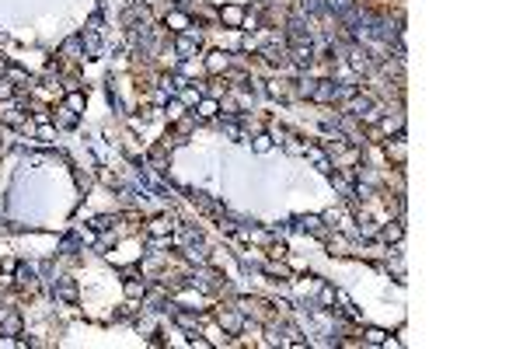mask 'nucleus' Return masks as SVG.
<instances>
[{
  "instance_id": "1",
  "label": "nucleus",
  "mask_w": 523,
  "mask_h": 349,
  "mask_svg": "<svg viewBox=\"0 0 523 349\" xmlns=\"http://www.w3.org/2000/svg\"><path fill=\"white\" fill-rule=\"evenodd\" d=\"M216 321H220V325H223V329L231 332V335H237V332H241V325H244V321H241V314H237V311H223V308L216 311Z\"/></svg>"
},
{
  "instance_id": "2",
  "label": "nucleus",
  "mask_w": 523,
  "mask_h": 349,
  "mask_svg": "<svg viewBox=\"0 0 523 349\" xmlns=\"http://www.w3.org/2000/svg\"><path fill=\"white\" fill-rule=\"evenodd\" d=\"M220 18L227 21V25H231V28H237V25H241V21H244V7H237V4H227V7H223V11H220Z\"/></svg>"
},
{
  "instance_id": "3",
  "label": "nucleus",
  "mask_w": 523,
  "mask_h": 349,
  "mask_svg": "<svg viewBox=\"0 0 523 349\" xmlns=\"http://www.w3.org/2000/svg\"><path fill=\"white\" fill-rule=\"evenodd\" d=\"M174 227H178V224H174L171 216H154V220H150V234H171Z\"/></svg>"
},
{
  "instance_id": "4",
  "label": "nucleus",
  "mask_w": 523,
  "mask_h": 349,
  "mask_svg": "<svg viewBox=\"0 0 523 349\" xmlns=\"http://www.w3.org/2000/svg\"><path fill=\"white\" fill-rule=\"evenodd\" d=\"M388 157H394L398 164H405V140H401V136H398L394 143H388Z\"/></svg>"
},
{
  "instance_id": "5",
  "label": "nucleus",
  "mask_w": 523,
  "mask_h": 349,
  "mask_svg": "<svg viewBox=\"0 0 523 349\" xmlns=\"http://www.w3.org/2000/svg\"><path fill=\"white\" fill-rule=\"evenodd\" d=\"M168 25H171L174 32H189V18H185L181 11H171V14H168Z\"/></svg>"
},
{
  "instance_id": "6",
  "label": "nucleus",
  "mask_w": 523,
  "mask_h": 349,
  "mask_svg": "<svg viewBox=\"0 0 523 349\" xmlns=\"http://www.w3.org/2000/svg\"><path fill=\"white\" fill-rule=\"evenodd\" d=\"M216 98H206V101H199V119H213L216 116Z\"/></svg>"
},
{
  "instance_id": "7",
  "label": "nucleus",
  "mask_w": 523,
  "mask_h": 349,
  "mask_svg": "<svg viewBox=\"0 0 523 349\" xmlns=\"http://www.w3.org/2000/svg\"><path fill=\"white\" fill-rule=\"evenodd\" d=\"M206 67H210L213 74H220V70H227V56H223V53H210V59H206Z\"/></svg>"
},
{
  "instance_id": "8",
  "label": "nucleus",
  "mask_w": 523,
  "mask_h": 349,
  "mask_svg": "<svg viewBox=\"0 0 523 349\" xmlns=\"http://www.w3.org/2000/svg\"><path fill=\"white\" fill-rule=\"evenodd\" d=\"M293 59H297L300 67H310V59H314L310 56V46H293Z\"/></svg>"
},
{
  "instance_id": "9",
  "label": "nucleus",
  "mask_w": 523,
  "mask_h": 349,
  "mask_svg": "<svg viewBox=\"0 0 523 349\" xmlns=\"http://www.w3.org/2000/svg\"><path fill=\"white\" fill-rule=\"evenodd\" d=\"M367 108H370V98H367V95H363V98L356 95V98H352V101H349V112H352V116H363Z\"/></svg>"
},
{
  "instance_id": "10",
  "label": "nucleus",
  "mask_w": 523,
  "mask_h": 349,
  "mask_svg": "<svg viewBox=\"0 0 523 349\" xmlns=\"http://www.w3.org/2000/svg\"><path fill=\"white\" fill-rule=\"evenodd\" d=\"M352 70H370V59L363 49H352Z\"/></svg>"
},
{
  "instance_id": "11",
  "label": "nucleus",
  "mask_w": 523,
  "mask_h": 349,
  "mask_svg": "<svg viewBox=\"0 0 523 349\" xmlns=\"http://www.w3.org/2000/svg\"><path fill=\"white\" fill-rule=\"evenodd\" d=\"M304 227H307L310 234H325V220H321V216H304Z\"/></svg>"
},
{
  "instance_id": "12",
  "label": "nucleus",
  "mask_w": 523,
  "mask_h": 349,
  "mask_svg": "<svg viewBox=\"0 0 523 349\" xmlns=\"http://www.w3.org/2000/svg\"><path fill=\"white\" fill-rule=\"evenodd\" d=\"M384 241H388V245L391 241H401V224H388V227H384Z\"/></svg>"
},
{
  "instance_id": "13",
  "label": "nucleus",
  "mask_w": 523,
  "mask_h": 349,
  "mask_svg": "<svg viewBox=\"0 0 523 349\" xmlns=\"http://www.w3.org/2000/svg\"><path fill=\"white\" fill-rule=\"evenodd\" d=\"M384 339H388V332H380V329H367V342H373V346H384Z\"/></svg>"
},
{
  "instance_id": "14",
  "label": "nucleus",
  "mask_w": 523,
  "mask_h": 349,
  "mask_svg": "<svg viewBox=\"0 0 523 349\" xmlns=\"http://www.w3.org/2000/svg\"><path fill=\"white\" fill-rule=\"evenodd\" d=\"M346 248H349L346 237H331V241H328V252L331 255H346Z\"/></svg>"
},
{
  "instance_id": "15",
  "label": "nucleus",
  "mask_w": 523,
  "mask_h": 349,
  "mask_svg": "<svg viewBox=\"0 0 523 349\" xmlns=\"http://www.w3.org/2000/svg\"><path fill=\"white\" fill-rule=\"evenodd\" d=\"M59 297H63V300H77V287H74V283L66 279V283L59 287Z\"/></svg>"
},
{
  "instance_id": "16",
  "label": "nucleus",
  "mask_w": 523,
  "mask_h": 349,
  "mask_svg": "<svg viewBox=\"0 0 523 349\" xmlns=\"http://www.w3.org/2000/svg\"><path fill=\"white\" fill-rule=\"evenodd\" d=\"M269 95L272 98H286L290 91H286V84H283V80H272V84H269Z\"/></svg>"
},
{
  "instance_id": "17",
  "label": "nucleus",
  "mask_w": 523,
  "mask_h": 349,
  "mask_svg": "<svg viewBox=\"0 0 523 349\" xmlns=\"http://www.w3.org/2000/svg\"><path fill=\"white\" fill-rule=\"evenodd\" d=\"M252 147L258 150V154H265V150L272 147V136H255V143H252Z\"/></svg>"
},
{
  "instance_id": "18",
  "label": "nucleus",
  "mask_w": 523,
  "mask_h": 349,
  "mask_svg": "<svg viewBox=\"0 0 523 349\" xmlns=\"http://www.w3.org/2000/svg\"><path fill=\"white\" fill-rule=\"evenodd\" d=\"M66 108H70V112H80V108H84V95H70L66 98Z\"/></svg>"
},
{
  "instance_id": "19",
  "label": "nucleus",
  "mask_w": 523,
  "mask_h": 349,
  "mask_svg": "<svg viewBox=\"0 0 523 349\" xmlns=\"http://www.w3.org/2000/svg\"><path fill=\"white\" fill-rule=\"evenodd\" d=\"M126 293H129V297H140V293H143V283H136V279H126Z\"/></svg>"
},
{
  "instance_id": "20",
  "label": "nucleus",
  "mask_w": 523,
  "mask_h": 349,
  "mask_svg": "<svg viewBox=\"0 0 523 349\" xmlns=\"http://www.w3.org/2000/svg\"><path fill=\"white\" fill-rule=\"evenodd\" d=\"M0 98H4V101L14 98V84H11V80H0Z\"/></svg>"
},
{
  "instance_id": "21",
  "label": "nucleus",
  "mask_w": 523,
  "mask_h": 349,
  "mask_svg": "<svg viewBox=\"0 0 523 349\" xmlns=\"http://www.w3.org/2000/svg\"><path fill=\"white\" fill-rule=\"evenodd\" d=\"M0 346L4 349H18V346H25L21 339H11V335H0Z\"/></svg>"
},
{
  "instance_id": "22",
  "label": "nucleus",
  "mask_w": 523,
  "mask_h": 349,
  "mask_svg": "<svg viewBox=\"0 0 523 349\" xmlns=\"http://www.w3.org/2000/svg\"><path fill=\"white\" fill-rule=\"evenodd\" d=\"M178 116H181V101H171L168 105V119H178Z\"/></svg>"
},
{
  "instance_id": "23",
  "label": "nucleus",
  "mask_w": 523,
  "mask_h": 349,
  "mask_svg": "<svg viewBox=\"0 0 523 349\" xmlns=\"http://www.w3.org/2000/svg\"><path fill=\"white\" fill-rule=\"evenodd\" d=\"M181 4H185V0H181Z\"/></svg>"
}]
</instances>
